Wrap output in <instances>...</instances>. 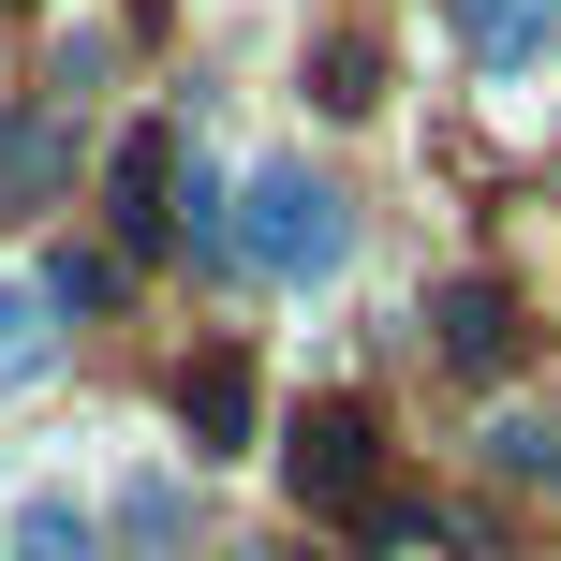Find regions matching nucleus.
Listing matches in <instances>:
<instances>
[{
    "label": "nucleus",
    "instance_id": "1",
    "mask_svg": "<svg viewBox=\"0 0 561 561\" xmlns=\"http://www.w3.org/2000/svg\"><path fill=\"white\" fill-rule=\"evenodd\" d=\"M280 473H296L310 517H369V473H385V428L355 414V399H310L296 444H280Z\"/></svg>",
    "mask_w": 561,
    "mask_h": 561
},
{
    "label": "nucleus",
    "instance_id": "2",
    "mask_svg": "<svg viewBox=\"0 0 561 561\" xmlns=\"http://www.w3.org/2000/svg\"><path fill=\"white\" fill-rule=\"evenodd\" d=\"M252 266L266 280H325L340 266V193H325V178H296V163L252 178Z\"/></svg>",
    "mask_w": 561,
    "mask_h": 561
},
{
    "label": "nucleus",
    "instance_id": "3",
    "mask_svg": "<svg viewBox=\"0 0 561 561\" xmlns=\"http://www.w3.org/2000/svg\"><path fill=\"white\" fill-rule=\"evenodd\" d=\"M178 414H193L207 458H237V444H252V369H237V355H193V369H178Z\"/></svg>",
    "mask_w": 561,
    "mask_h": 561
},
{
    "label": "nucleus",
    "instance_id": "4",
    "mask_svg": "<svg viewBox=\"0 0 561 561\" xmlns=\"http://www.w3.org/2000/svg\"><path fill=\"white\" fill-rule=\"evenodd\" d=\"M104 222H118V252H163V237H178V222H163V148H148V134L118 148V178H104Z\"/></svg>",
    "mask_w": 561,
    "mask_h": 561
},
{
    "label": "nucleus",
    "instance_id": "5",
    "mask_svg": "<svg viewBox=\"0 0 561 561\" xmlns=\"http://www.w3.org/2000/svg\"><path fill=\"white\" fill-rule=\"evenodd\" d=\"M444 355H458V369H503V355H517V310L488 296V280H458V296H444Z\"/></svg>",
    "mask_w": 561,
    "mask_h": 561
},
{
    "label": "nucleus",
    "instance_id": "6",
    "mask_svg": "<svg viewBox=\"0 0 561 561\" xmlns=\"http://www.w3.org/2000/svg\"><path fill=\"white\" fill-rule=\"evenodd\" d=\"M458 30H473L488 59H533L547 30H561V0H458Z\"/></svg>",
    "mask_w": 561,
    "mask_h": 561
},
{
    "label": "nucleus",
    "instance_id": "7",
    "mask_svg": "<svg viewBox=\"0 0 561 561\" xmlns=\"http://www.w3.org/2000/svg\"><path fill=\"white\" fill-rule=\"evenodd\" d=\"M369 89H385V59H369V45H325V59H310V104H340V118H355Z\"/></svg>",
    "mask_w": 561,
    "mask_h": 561
},
{
    "label": "nucleus",
    "instance_id": "8",
    "mask_svg": "<svg viewBox=\"0 0 561 561\" xmlns=\"http://www.w3.org/2000/svg\"><path fill=\"white\" fill-rule=\"evenodd\" d=\"M15 561H89V517L75 503H30L15 517Z\"/></svg>",
    "mask_w": 561,
    "mask_h": 561
}]
</instances>
